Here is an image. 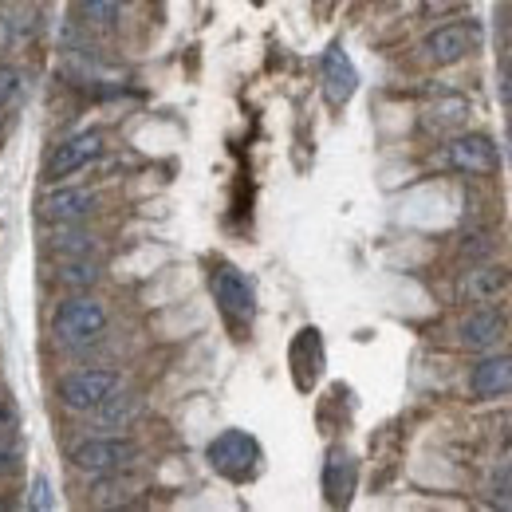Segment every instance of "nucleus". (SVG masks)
Returning <instances> with one entry per match:
<instances>
[{
    "instance_id": "obj_14",
    "label": "nucleus",
    "mask_w": 512,
    "mask_h": 512,
    "mask_svg": "<svg viewBox=\"0 0 512 512\" xmlns=\"http://www.w3.org/2000/svg\"><path fill=\"white\" fill-rule=\"evenodd\" d=\"M91 209H95V193L79 190V186L44 193V201H40V213L48 221H83Z\"/></svg>"
},
{
    "instance_id": "obj_6",
    "label": "nucleus",
    "mask_w": 512,
    "mask_h": 512,
    "mask_svg": "<svg viewBox=\"0 0 512 512\" xmlns=\"http://www.w3.org/2000/svg\"><path fill=\"white\" fill-rule=\"evenodd\" d=\"M134 442L130 438H91L75 449V469L87 473V477H107V473H119L123 465L134 461Z\"/></svg>"
},
{
    "instance_id": "obj_1",
    "label": "nucleus",
    "mask_w": 512,
    "mask_h": 512,
    "mask_svg": "<svg viewBox=\"0 0 512 512\" xmlns=\"http://www.w3.org/2000/svg\"><path fill=\"white\" fill-rule=\"evenodd\" d=\"M205 461L213 465V473H221L225 481H249L260 469V446L253 434L245 430H225L205 446Z\"/></svg>"
},
{
    "instance_id": "obj_9",
    "label": "nucleus",
    "mask_w": 512,
    "mask_h": 512,
    "mask_svg": "<svg viewBox=\"0 0 512 512\" xmlns=\"http://www.w3.org/2000/svg\"><path fill=\"white\" fill-rule=\"evenodd\" d=\"M323 91H327V99H331L335 107H343V103L359 91V71H355L351 56H347L339 44H331V48L323 52Z\"/></svg>"
},
{
    "instance_id": "obj_12",
    "label": "nucleus",
    "mask_w": 512,
    "mask_h": 512,
    "mask_svg": "<svg viewBox=\"0 0 512 512\" xmlns=\"http://www.w3.org/2000/svg\"><path fill=\"white\" fill-rule=\"evenodd\" d=\"M292 371H296V383L304 386H316L323 371V339L316 327H304L300 335H296V343H292Z\"/></svg>"
},
{
    "instance_id": "obj_17",
    "label": "nucleus",
    "mask_w": 512,
    "mask_h": 512,
    "mask_svg": "<svg viewBox=\"0 0 512 512\" xmlns=\"http://www.w3.org/2000/svg\"><path fill=\"white\" fill-rule=\"evenodd\" d=\"M95 414H99V426H103V430H119V426H127L130 418L138 414V398H119V394H111Z\"/></svg>"
},
{
    "instance_id": "obj_2",
    "label": "nucleus",
    "mask_w": 512,
    "mask_h": 512,
    "mask_svg": "<svg viewBox=\"0 0 512 512\" xmlns=\"http://www.w3.org/2000/svg\"><path fill=\"white\" fill-rule=\"evenodd\" d=\"M52 331H56V339L64 347H91L107 331V308L99 300H91V296H71V300L60 304Z\"/></svg>"
},
{
    "instance_id": "obj_20",
    "label": "nucleus",
    "mask_w": 512,
    "mask_h": 512,
    "mask_svg": "<svg viewBox=\"0 0 512 512\" xmlns=\"http://www.w3.org/2000/svg\"><path fill=\"white\" fill-rule=\"evenodd\" d=\"M64 280L67 284H95L99 280V268L91 264V260H75V264H67V272H64Z\"/></svg>"
},
{
    "instance_id": "obj_19",
    "label": "nucleus",
    "mask_w": 512,
    "mask_h": 512,
    "mask_svg": "<svg viewBox=\"0 0 512 512\" xmlns=\"http://www.w3.org/2000/svg\"><path fill=\"white\" fill-rule=\"evenodd\" d=\"M20 469V442H16V430L0 438V481L12 477Z\"/></svg>"
},
{
    "instance_id": "obj_3",
    "label": "nucleus",
    "mask_w": 512,
    "mask_h": 512,
    "mask_svg": "<svg viewBox=\"0 0 512 512\" xmlns=\"http://www.w3.org/2000/svg\"><path fill=\"white\" fill-rule=\"evenodd\" d=\"M209 284H213V300H217V308L225 312V320L233 323V327H249V323H253L256 292L241 268H233V264H217Z\"/></svg>"
},
{
    "instance_id": "obj_11",
    "label": "nucleus",
    "mask_w": 512,
    "mask_h": 512,
    "mask_svg": "<svg viewBox=\"0 0 512 512\" xmlns=\"http://www.w3.org/2000/svg\"><path fill=\"white\" fill-rule=\"evenodd\" d=\"M461 347L469 351H493L501 339H505V316L497 308H477L461 320Z\"/></svg>"
},
{
    "instance_id": "obj_5",
    "label": "nucleus",
    "mask_w": 512,
    "mask_h": 512,
    "mask_svg": "<svg viewBox=\"0 0 512 512\" xmlns=\"http://www.w3.org/2000/svg\"><path fill=\"white\" fill-rule=\"evenodd\" d=\"M119 371H75L60 383V402L75 414H95L111 394H119Z\"/></svg>"
},
{
    "instance_id": "obj_23",
    "label": "nucleus",
    "mask_w": 512,
    "mask_h": 512,
    "mask_svg": "<svg viewBox=\"0 0 512 512\" xmlns=\"http://www.w3.org/2000/svg\"><path fill=\"white\" fill-rule=\"evenodd\" d=\"M493 489H497V505L512 509V465H501L493 473Z\"/></svg>"
},
{
    "instance_id": "obj_13",
    "label": "nucleus",
    "mask_w": 512,
    "mask_h": 512,
    "mask_svg": "<svg viewBox=\"0 0 512 512\" xmlns=\"http://www.w3.org/2000/svg\"><path fill=\"white\" fill-rule=\"evenodd\" d=\"M323 493L335 509H343L355 493V461L343 453V449H331L327 453V465H323Z\"/></svg>"
},
{
    "instance_id": "obj_7",
    "label": "nucleus",
    "mask_w": 512,
    "mask_h": 512,
    "mask_svg": "<svg viewBox=\"0 0 512 512\" xmlns=\"http://www.w3.org/2000/svg\"><path fill=\"white\" fill-rule=\"evenodd\" d=\"M99 154H103V134H99V130H83V134L67 138V142H60V146L52 150V158L44 162V178H48V182L71 178V174L87 170Z\"/></svg>"
},
{
    "instance_id": "obj_10",
    "label": "nucleus",
    "mask_w": 512,
    "mask_h": 512,
    "mask_svg": "<svg viewBox=\"0 0 512 512\" xmlns=\"http://www.w3.org/2000/svg\"><path fill=\"white\" fill-rule=\"evenodd\" d=\"M469 390H473V398H505V394H512V355H485L469 371Z\"/></svg>"
},
{
    "instance_id": "obj_24",
    "label": "nucleus",
    "mask_w": 512,
    "mask_h": 512,
    "mask_svg": "<svg viewBox=\"0 0 512 512\" xmlns=\"http://www.w3.org/2000/svg\"><path fill=\"white\" fill-rule=\"evenodd\" d=\"M12 430H16V414L0 402V438H4V434H12Z\"/></svg>"
},
{
    "instance_id": "obj_22",
    "label": "nucleus",
    "mask_w": 512,
    "mask_h": 512,
    "mask_svg": "<svg viewBox=\"0 0 512 512\" xmlns=\"http://www.w3.org/2000/svg\"><path fill=\"white\" fill-rule=\"evenodd\" d=\"M16 95H20V75H16V67H0V111H4Z\"/></svg>"
},
{
    "instance_id": "obj_18",
    "label": "nucleus",
    "mask_w": 512,
    "mask_h": 512,
    "mask_svg": "<svg viewBox=\"0 0 512 512\" xmlns=\"http://www.w3.org/2000/svg\"><path fill=\"white\" fill-rule=\"evenodd\" d=\"M71 4L95 28H115V20H119V0H71Z\"/></svg>"
},
{
    "instance_id": "obj_4",
    "label": "nucleus",
    "mask_w": 512,
    "mask_h": 512,
    "mask_svg": "<svg viewBox=\"0 0 512 512\" xmlns=\"http://www.w3.org/2000/svg\"><path fill=\"white\" fill-rule=\"evenodd\" d=\"M442 162L457 174H473V178H489L501 170V150L493 146L489 134H457L449 138L442 150Z\"/></svg>"
},
{
    "instance_id": "obj_8",
    "label": "nucleus",
    "mask_w": 512,
    "mask_h": 512,
    "mask_svg": "<svg viewBox=\"0 0 512 512\" xmlns=\"http://www.w3.org/2000/svg\"><path fill=\"white\" fill-rule=\"evenodd\" d=\"M477 40H481L477 24L453 20V24H442V28H434V32L426 36L422 52H426V60H430V64L449 67V64H461V60H465V56L477 48Z\"/></svg>"
},
{
    "instance_id": "obj_16",
    "label": "nucleus",
    "mask_w": 512,
    "mask_h": 512,
    "mask_svg": "<svg viewBox=\"0 0 512 512\" xmlns=\"http://www.w3.org/2000/svg\"><path fill=\"white\" fill-rule=\"evenodd\" d=\"M75 225H79V221H52V233H48L52 253L79 256L91 249V233H83V229H75Z\"/></svg>"
},
{
    "instance_id": "obj_21",
    "label": "nucleus",
    "mask_w": 512,
    "mask_h": 512,
    "mask_svg": "<svg viewBox=\"0 0 512 512\" xmlns=\"http://www.w3.org/2000/svg\"><path fill=\"white\" fill-rule=\"evenodd\" d=\"M52 505H56L52 481H48V477H36V481H32V497H28V509L44 512V509H52Z\"/></svg>"
},
{
    "instance_id": "obj_15",
    "label": "nucleus",
    "mask_w": 512,
    "mask_h": 512,
    "mask_svg": "<svg viewBox=\"0 0 512 512\" xmlns=\"http://www.w3.org/2000/svg\"><path fill=\"white\" fill-rule=\"evenodd\" d=\"M512 284V272L509 268H477V272H469V280H465V296L473 300V304H489L493 296H501V288H509Z\"/></svg>"
}]
</instances>
